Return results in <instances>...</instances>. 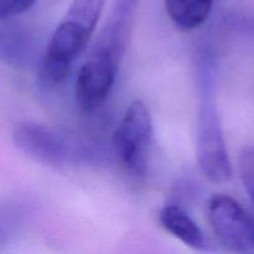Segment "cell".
Masks as SVG:
<instances>
[{
	"label": "cell",
	"mask_w": 254,
	"mask_h": 254,
	"mask_svg": "<svg viewBox=\"0 0 254 254\" xmlns=\"http://www.w3.org/2000/svg\"><path fill=\"white\" fill-rule=\"evenodd\" d=\"M104 0H73L49 42L42 64L50 84L64 82L88 45L103 11Z\"/></svg>",
	"instance_id": "obj_1"
},
{
	"label": "cell",
	"mask_w": 254,
	"mask_h": 254,
	"mask_svg": "<svg viewBox=\"0 0 254 254\" xmlns=\"http://www.w3.org/2000/svg\"><path fill=\"white\" fill-rule=\"evenodd\" d=\"M215 64L210 54H203L198 64L200 107L197 119V163L200 170L213 184L227 183L232 176L222 123L216 103Z\"/></svg>",
	"instance_id": "obj_2"
},
{
	"label": "cell",
	"mask_w": 254,
	"mask_h": 254,
	"mask_svg": "<svg viewBox=\"0 0 254 254\" xmlns=\"http://www.w3.org/2000/svg\"><path fill=\"white\" fill-rule=\"evenodd\" d=\"M153 139V121L148 107L134 101L127 109L113 138L117 158L128 173L143 176Z\"/></svg>",
	"instance_id": "obj_3"
},
{
	"label": "cell",
	"mask_w": 254,
	"mask_h": 254,
	"mask_svg": "<svg viewBox=\"0 0 254 254\" xmlns=\"http://www.w3.org/2000/svg\"><path fill=\"white\" fill-rule=\"evenodd\" d=\"M207 218L216 237L228 251L254 253V221L235 198L213 195L207 203Z\"/></svg>",
	"instance_id": "obj_4"
},
{
	"label": "cell",
	"mask_w": 254,
	"mask_h": 254,
	"mask_svg": "<svg viewBox=\"0 0 254 254\" xmlns=\"http://www.w3.org/2000/svg\"><path fill=\"white\" fill-rule=\"evenodd\" d=\"M121 60L109 51L94 49L79 68L76 79V104L82 112H93L108 98L116 81Z\"/></svg>",
	"instance_id": "obj_5"
},
{
	"label": "cell",
	"mask_w": 254,
	"mask_h": 254,
	"mask_svg": "<svg viewBox=\"0 0 254 254\" xmlns=\"http://www.w3.org/2000/svg\"><path fill=\"white\" fill-rule=\"evenodd\" d=\"M14 143L24 154L46 165H62L71 158L68 143L56 131L32 122L16 124Z\"/></svg>",
	"instance_id": "obj_6"
},
{
	"label": "cell",
	"mask_w": 254,
	"mask_h": 254,
	"mask_svg": "<svg viewBox=\"0 0 254 254\" xmlns=\"http://www.w3.org/2000/svg\"><path fill=\"white\" fill-rule=\"evenodd\" d=\"M138 0H116L108 22L104 26L94 49L109 51L122 60L130 35Z\"/></svg>",
	"instance_id": "obj_7"
},
{
	"label": "cell",
	"mask_w": 254,
	"mask_h": 254,
	"mask_svg": "<svg viewBox=\"0 0 254 254\" xmlns=\"http://www.w3.org/2000/svg\"><path fill=\"white\" fill-rule=\"evenodd\" d=\"M159 221L164 230L193 250H205L206 241L197 223L185 210L176 205H168L160 211Z\"/></svg>",
	"instance_id": "obj_8"
},
{
	"label": "cell",
	"mask_w": 254,
	"mask_h": 254,
	"mask_svg": "<svg viewBox=\"0 0 254 254\" xmlns=\"http://www.w3.org/2000/svg\"><path fill=\"white\" fill-rule=\"evenodd\" d=\"M31 41L26 32L11 24V20H0V61L21 67L31 57Z\"/></svg>",
	"instance_id": "obj_9"
},
{
	"label": "cell",
	"mask_w": 254,
	"mask_h": 254,
	"mask_svg": "<svg viewBox=\"0 0 254 254\" xmlns=\"http://www.w3.org/2000/svg\"><path fill=\"white\" fill-rule=\"evenodd\" d=\"M212 4L213 0H165V10L179 29L189 31L208 19Z\"/></svg>",
	"instance_id": "obj_10"
},
{
	"label": "cell",
	"mask_w": 254,
	"mask_h": 254,
	"mask_svg": "<svg viewBox=\"0 0 254 254\" xmlns=\"http://www.w3.org/2000/svg\"><path fill=\"white\" fill-rule=\"evenodd\" d=\"M21 210L17 206H0V247L15 235L21 222Z\"/></svg>",
	"instance_id": "obj_11"
},
{
	"label": "cell",
	"mask_w": 254,
	"mask_h": 254,
	"mask_svg": "<svg viewBox=\"0 0 254 254\" xmlns=\"http://www.w3.org/2000/svg\"><path fill=\"white\" fill-rule=\"evenodd\" d=\"M240 170L246 191L254 203V146H246L241 151Z\"/></svg>",
	"instance_id": "obj_12"
},
{
	"label": "cell",
	"mask_w": 254,
	"mask_h": 254,
	"mask_svg": "<svg viewBox=\"0 0 254 254\" xmlns=\"http://www.w3.org/2000/svg\"><path fill=\"white\" fill-rule=\"evenodd\" d=\"M37 0H0V20H12L31 9Z\"/></svg>",
	"instance_id": "obj_13"
}]
</instances>
